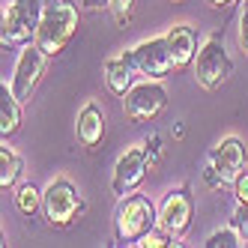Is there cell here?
Here are the masks:
<instances>
[{
  "mask_svg": "<svg viewBox=\"0 0 248 248\" xmlns=\"http://www.w3.org/2000/svg\"><path fill=\"white\" fill-rule=\"evenodd\" d=\"M21 126V99L12 93V87L3 81L0 84V138L15 135Z\"/></svg>",
  "mask_w": 248,
  "mask_h": 248,
  "instance_id": "15",
  "label": "cell"
},
{
  "mask_svg": "<svg viewBox=\"0 0 248 248\" xmlns=\"http://www.w3.org/2000/svg\"><path fill=\"white\" fill-rule=\"evenodd\" d=\"M155 162V153L150 150V144L144 140L140 147H132L126 150L117 165H114V173H111V191L120 194V198H126V194H132L140 183H144V176L150 170V165Z\"/></svg>",
  "mask_w": 248,
  "mask_h": 248,
  "instance_id": "8",
  "label": "cell"
},
{
  "mask_svg": "<svg viewBox=\"0 0 248 248\" xmlns=\"http://www.w3.org/2000/svg\"><path fill=\"white\" fill-rule=\"evenodd\" d=\"M230 75H233V60L224 51L221 36H209L194 57V78L203 90H218Z\"/></svg>",
  "mask_w": 248,
  "mask_h": 248,
  "instance_id": "6",
  "label": "cell"
},
{
  "mask_svg": "<svg viewBox=\"0 0 248 248\" xmlns=\"http://www.w3.org/2000/svg\"><path fill=\"white\" fill-rule=\"evenodd\" d=\"M233 227L239 230L242 236H248V203H236V212H233Z\"/></svg>",
  "mask_w": 248,
  "mask_h": 248,
  "instance_id": "22",
  "label": "cell"
},
{
  "mask_svg": "<svg viewBox=\"0 0 248 248\" xmlns=\"http://www.w3.org/2000/svg\"><path fill=\"white\" fill-rule=\"evenodd\" d=\"M206 3H209L212 9H221V6H227V3H233V0H206Z\"/></svg>",
  "mask_w": 248,
  "mask_h": 248,
  "instance_id": "25",
  "label": "cell"
},
{
  "mask_svg": "<svg viewBox=\"0 0 248 248\" xmlns=\"http://www.w3.org/2000/svg\"><path fill=\"white\" fill-rule=\"evenodd\" d=\"M239 239H242V233L236 227H224V230H216L212 236H206L203 248H236V245H242Z\"/></svg>",
  "mask_w": 248,
  "mask_h": 248,
  "instance_id": "18",
  "label": "cell"
},
{
  "mask_svg": "<svg viewBox=\"0 0 248 248\" xmlns=\"http://www.w3.org/2000/svg\"><path fill=\"white\" fill-rule=\"evenodd\" d=\"M168 39V51H170V60H173V69H186L188 63H194L198 57V30L188 27V24H176L165 33Z\"/></svg>",
  "mask_w": 248,
  "mask_h": 248,
  "instance_id": "13",
  "label": "cell"
},
{
  "mask_svg": "<svg viewBox=\"0 0 248 248\" xmlns=\"http://www.w3.org/2000/svg\"><path fill=\"white\" fill-rule=\"evenodd\" d=\"M158 224V212L147 194H129L123 198L114 212V233L120 242H138Z\"/></svg>",
  "mask_w": 248,
  "mask_h": 248,
  "instance_id": "3",
  "label": "cell"
},
{
  "mask_svg": "<svg viewBox=\"0 0 248 248\" xmlns=\"http://www.w3.org/2000/svg\"><path fill=\"white\" fill-rule=\"evenodd\" d=\"M24 170V162L18 158V153L9 150L6 147V140H3V147H0V188H12L15 183H18V176Z\"/></svg>",
  "mask_w": 248,
  "mask_h": 248,
  "instance_id": "16",
  "label": "cell"
},
{
  "mask_svg": "<svg viewBox=\"0 0 248 248\" xmlns=\"http://www.w3.org/2000/svg\"><path fill=\"white\" fill-rule=\"evenodd\" d=\"M173 236L168 233V230H150L147 236H140L135 245H140V248H165V245H176V242H170Z\"/></svg>",
  "mask_w": 248,
  "mask_h": 248,
  "instance_id": "20",
  "label": "cell"
},
{
  "mask_svg": "<svg viewBox=\"0 0 248 248\" xmlns=\"http://www.w3.org/2000/svg\"><path fill=\"white\" fill-rule=\"evenodd\" d=\"M75 132H78V140L84 147H90V150L102 144V138H105V111H102L99 102H87L78 111Z\"/></svg>",
  "mask_w": 248,
  "mask_h": 248,
  "instance_id": "14",
  "label": "cell"
},
{
  "mask_svg": "<svg viewBox=\"0 0 248 248\" xmlns=\"http://www.w3.org/2000/svg\"><path fill=\"white\" fill-rule=\"evenodd\" d=\"M233 198L236 203H248V170H242L233 183Z\"/></svg>",
  "mask_w": 248,
  "mask_h": 248,
  "instance_id": "21",
  "label": "cell"
},
{
  "mask_svg": "<svg viewBox=\"0 0 248 248\" xmlns=\"http://www.w3.org/2000/svg\"><path fill=\"white\" fill-rule=\"evenodd\" d=\"M102 75H105V84H108V90H111L114 96H126L132 87H135L140 69H138V63H135V54H132V51H123V54L105 60Z\"/></svg>",
  "mask_w": 248,
  "mask_h": 248,
  "instance_id": "12",
  "label": "cell"
},
{
  "mask_svg": "<svg viewBox=\"0 0 248 248\" xmlns=\"http://www.w3.org/2000/svg\"><path fill=\"white\" fill-rule=\"evenodd\" d=\"M78 24H81V15H78V6L72 0H45L42 21H39V30H36V39L33 42H36L48 57H54L72 42Z\"/></svg>",
  "mask_w": 248,
  "mask_h": 248,
  "instance_id": "1",
  "label": "cell"
},
{
  "mask_svg": "<svg viewBox=\"0 0 248 248\" xmlns=\"http://www.w3.org/2000/svg\"><path fill=\"white\" fill-rule=\"evenodd\" d=\"M45 0H3V21H0V42L3 48L33 45L42 21Z\"/></svg>",
  "mask_w": 248,
  "mask_h": 248,
  "instance_id": "2",
  "label": "cell"
},
{
  "mask_svg": "<svg viewBox=\"0 0 248 248\" xmlns=\"http://www.w3.org/2000/svg\"><path fill=\"white\" fill-rule=\"evenodd\" d=\"M90 9H108V0H84Z\"/></svg>",
  "mask_w": 248,
  "mask_h": 248,
  "instance_id": "24",
  "label": "cell"
},
{
  "mask_svg": "<svg viewBox=\"0 0 248 248\" xmlns=\"http://www.w3.org/2000/svg\"><path fill=\"white\" fill-rule=\"evenodd\" d=\"M45 51L33 42V45H24L21 48V54H18V60H15V72H12V81H9V87H12V93L18 96L21 102H27L30 96H33V90H36V84H39V78L45 75Z\"/></svg>",
  "mask_w": 248,
  "mask_h": 248,
  "instance_id": "9",
  "label": "cell"
},
{
  "mask_svg": "<svg viewBox=\"0 0 248 248\" xmlns=\"http://www.w3.org/2000/svg\"><path fill=\"white\" fill-rule=\"evenodd\" d=\"M245 162H248V155H245L242 140L239 138H224L221 144H216L212 153H209V165L203 170L206 186H212V188L233 186L236 176L245 170Z\"/></svg>",
  "mask_w": 248,
  "mask_h": 248,
  "instance_id": "4",
  "label": "cell"
},
{
  "mask_svg": "<svg viewBox=\"0 0 248 248\" xmlns=\"http://www.w3.org/2000/svg\"><path fill=\"white\" fill-rule=\"evenodd\" d=\"M132 54H135V63H138V69H140L144 78H158V81H162L168 72H173V60H170V51H168V39L165 36L140 42L138 48H132Z\"/></svg>",
  "mask_w": 248,
  "mask_h": 248,
  "instance_id": "11",
  "label": "cell"
},
{
  "mask_svg": "<svg viewBox=\"0 0 248 248\" xmlns=\"http://www.w3.org/2000/svg\"><path fill=\"white\" fill-rule=\"evenodd\" d=\"M239 48L248 54V0L242 6V15H239Z\"/></svg>",
  "mask_w": 248,
  "mask_h": 248,
  "instance_id": "23",
  "label": "cell"
},
{
  "mask_svg": "<svg viewBox=\"0 0 248 248\" xmlns=\"http://www.w3.org/2000/svg\"><path fill=\"white\" fill-rule=\"evenodd\" d=\"M168 108V90L158 78H147L135 84L132 90L123 96V111L132 123H150Z\"/></svg>",
  "mask_w": 248,
  "mask_h": 248,
  "instance_id": "7",
  "label": "cell"
},
{
  "mask_svg": "<svg viewBox=\"0 0 248 248\" xmlns=\"http://www.w3.org/2000/svg\"><path fill=\"white\" fill-rule=\"evenodd\" d=\"M173 3H183V0H173Z\"/></svg>",
  "mask_w": 248,
  "mask_h": 248,
  "instance_id": "26",
  "label": "cell"
},
{
  "mask_svg": "<svg viewBox=\"0 0 248 248\" xmlns=\"http://www.w3.org/2000/svg\"><path fill=\"white\" fill-rule=\"evenodd\" d=\"M87 209L84 198L69 180H54L42 191V212L51 227H69Z\"/></svg>",
  "mask_w": 248,
  "mask_h": 248,
  "instance_id": "5",
  "label": "cell"
},
{
  "mask_svg": "<svg viewBox=\"0 0 248 248\" xmlns=\"http://www.w3.org/2000/svg\"><path fill=\"white\" fill-rule=\"evenodd\" d=\"M108 9L114 15V21L120 27H126L132 21V12H135V0H108Z\"/></svg>",
  "mask_w": 248,
  "mask_h": 248,
  "instance_id": "19",
  "label": "cell"
},
{
  "mask_svg": "<svg viewBox=\"0 0 248 248\" xmlns=\"http://www.w3.org/2000/svg\"><path fill=\"white\" fill-rule=\"evenodd\" d=\"M191 216H194V201H191L188 188L186 186L170 188L165 194V201H162V209H158V227L168 230V233L176 239L191 227Z\"/></svg>",
  "mask_w": 248,
  "mask_h": 248,
  "instance_id": "10",
  "label": "cell"
},
{
  "mask_svg": "<svg viewBox=\"0 0 248 248\" xmlns=\"http://www.w3.org/2000/svg\"><path fill=\"white\" fill-rule=\"evenodd\" d=\"M15 206H18L21 216H33L36 209H42V191L33 186V183L21 186L18 191H15Z\"/></svg>",
  "mask_w": 248,
  "mask_h": 248,
  "instance_id": "17",
  "label": "cell"
}]
</instances>
